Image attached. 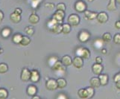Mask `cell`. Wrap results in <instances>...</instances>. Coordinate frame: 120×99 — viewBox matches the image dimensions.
I'll list each match as a JSON object with an SVG mask.
<instances>
[{
    "mask_svg": "<svg viewBox=\"0 0 120 99\" xmlns=\"http://www.w3.org/2000/svg\"><path fill=\"white\" fill-rule=\"evenodd\" d=\"M75 53L77 57H80L82 59H88L90 56V51L86 48H83V47L78 48Z\"/></svg>",
    "mask_w": 120,
    "mask_h": 99,
    "instance_id": "cell-1",
    "label": "cell"
},
{
    "mask_svg": "<svg viewBox=\"0 0 120 99\" xmlns=\"http://www.w3.org/2000/svg\"><path fill=\"white\" fill-rule=\"evenodd\" d=\"M68 24L72 26H77L80 22V18L77 14H71L67 19Z\"/></svg>",
    "mask_w": 120,
    "mask_h": 99,
    "instance_id": "cell-2",
    "label": "cell"
},
{
    "mask_svg": "<svg viewBox=\"0 0 120 99\" xmlns=\"http://www.w3.org/2000/svg\"><path fill=\"white\" fill-rule=\"evenodd\" d=\"M75 9L76 11L79 12V13H83L86 9V4L81 0H78L75 2Z\"/></svg>",
    "mask_w": 120,
    "mask_h": 99,
    "instance_id": "cell-3",
    "label": "cell"
},
{
    "mask_svg": "<svg viewBox=\"0 0 120 99\" xmlns=\"http://www.w3.org/2000/svg\"><path fill=\"white\" fill-rule=\"evenodd\" d=\"M64 16H65V12L64 11H57L54 14L52 19H55L57 23L60 24L62 22H63V19L64 18Z\"/></svg>",
    "mask_w": 120,
    "mask_h": 99,
    "instance_id": "cell-4",
    "label": "cell"
},
{
    "mask_svg": "<svg viewBox=\"0 0 120 99\" xmlns=\"http://www.w3.org/2000/svg\"><path fill=\"white\" fill-rule=\"evenodd\" d=\"M20 77H21V80L24 82L28 81L30 80V77H31V71L26 68L22 69Z\"/></svg>",
    "mask_w": 120,
    "mask_h": 99,
    "instance_id": "cell-5",
    "label": "cell"
},
{
    "mask_svg": "<svg viewBox=\"0 0 120 99\" xmlns=\"http://www.w3.org/2000/svg\"><path fill=\"white\" fill-rule=\"evenodd\" d=\"M90 38V34L86 31H82L80 32L79 36H78V39L81 43H86L87 42L88 40Z\"/></svg>",
    "mask_w": 120,
    "mask_h": 99,
    "instance_id": "cell-6",
    "label": "cell"
},
{
    "mask_svg": "<svg viewBox=\"0 0 120 99\" xmlns=\"http://www.w3.org/2000/svg\"><path fill=\"white\" fill-rule=\"evenodd\" d=\"M45 86L49 90H55L57 89V81L55 79H49L46 81Z\"/></svg>",
    "mask_w": 120,
    "mask_h": 99,
    "instance_id": "cell-7",
    "label": "cell"
},
{
    "mask_svg": "<svg viewBox=\"0 0 120 99\" xmlns=\"http://www.w3.org/2000/svg\"><path fill=\"white\" fill-rule=\"evenodd\" d=\"M96 19L100 23H105L108 20V15L105 12H100V13L98 14L96 16Z\"/></svg>",
    "mask_w": 120,
    "mask_h": 99,
    "instance_id": "cell-8",
    "label": "cell"
},
{
    "mask_svg": "<svg viewBox=\"0 0 120 99\" xmlns=\"http://www.w3.org/2000/svg\"><path fill=\"white\" fill-rule=\"evenodd\" d=\"M72 65L77 69H81L84 66V60L80 57H75L72 60Z\"/></svg>",
    "mask_w": 120,
    "mask_h": 99,
    "instance_id": "cell-9",
    "label": "cell"
},
{
    "mask_svg": "<svg viewBox=\"0 0 120 99\" xmlns=\"http://www.w3.org/2000/svg\"><path fill=\"white\" fill-rule=\"evenodd\" d=\"M40 73L38 70L36 69H33L31 71V77H30V80L34 82V83H37L40 81Z\"/></svg>",
    "mask_w": 120,
    "mask_h": 99,
    "instance_id": "cell-10",
    "label": "cell"
},
{
    "mask_svg": "<svg viewBox=\"0 0 120 99\" xmlns=\"http://www.w3.org/2000/svg\"><path fill=\"white\" fill-rule=\"evenodd\" d=\"M92 69L93 72L95 75H99L101 74V72L103 71V66L102 65L98 64V63H95L93 66H92Z\"/></svg>",
    "mask_w": 120,
    "mask_h": 99,
    "instance_id": "cell-11",
    "label": "cell"
},
{
    "mask_svg": "<svg viewBox=\"0 0 120 99\" xmlns=\"http://www.w3.org/2000/svg\"><path fill=\"white\" fill-rule=\"evenodd\" d=\"M84 13V16H85L86 19H87L88 20L95 19L98 15V13H96V12H93L90 11H85Z\"/></svg>",
    "mask_w": 120,
    "mask_h": 99,
    "instance_id": "cell-12",
    "label": "cell"
},
{
    "mask_svg": "<svg viewBox=\"0 0 120 99\" xmlns=\"http://www.w3.org/2000/svg\"><path fill=\"white\" fill-rule=\"evenodd\" d=\"M61 63L64 66H69L72 64V60L69 55H65L62 57L61 59Z\"/></svg>",
    "mask_w": 120,
    "mask_h": 99,
    "instance_id": "cell-13",
    "label": "cell"
},
{
    "mask_svg": "<svg viewBox=\"0 0 120 99\" xmlns=\"http://www.w3.org/2000/svg\"><path fill=\"white\" fill-rule=\"evenodd\" d=\"M90 83L91 85V87H93V88H98L101 86L100 81H99L98 77H94L91 78Z\"/></svg>",
    "mask_w": 120,
    "mask_h": 99,
    "instance_id": "cell-14",
    "label": "cell"
},
{
    "mask_svg": "<svg viewBox=\"0 0 120 99\" xmlns=\"http://www.w3.org/2000/svg\"><path fill=\"white\" fill-rule=\"evenodd\" d=\"M98 79H99V81H100V84L102 86H105L107 84V82H108V76L105 74H101V75H98Z\"/></svg>",
    "mask_w": 120,
    "mask_h": 99,
    "instance_id": "cell-15",
    "label": "cell"
},
{
    "mask_svg": "<svg viewBox=\"0 0 120 99\" xmlns=\"http://www.w3.org/2000/svg\"><path fill=\"white\" fill-rule=\"evenodd\" d=\"M37 91H38V89H37V87L34 85H30L28 86V89H27V93L28 95H31V96H34L36 95L37 93Z\"/></svg>",
    "mask_w": 120,
    "mask_h": 99,
    "instance_id": "cell-16",
    "label": "cell"
},
{
    "mask_svg": "<svg viewBox=\"0 0 120 99\" xmlns=\"http://www.w3.org/2000/svg\"><path fill=\"white\" fill-rule=\"evenodd\" d=\"M57 88L59 89H64L67 86V81H66L64 78L63 77H60L57 80Z\"/></svg>",
    "mask_w": 120,
    "mask_h": 99,
    "instance_id": "cell-17",
    "label": "cell"
},
{
    "mask_svg": "<svg viewBox=\"0 0 120 99\" xmlns=\"http://www.w3.org/2000/svg\"><path fill=\"white\" fill-rule=\"evenodd\" d=\"M116 0H110L109 4L107 5V10L110 11H116L117 9L116 7Z\"/></svg>",
    "mask_w": 120,
    "mask_h": 99,
    "instance_id": "cell-18",
    "label": "cell"
},
{
    "mask_svg": "<svg viewBox=\"0 0 120 99\" xmlns=\"http://www.w3.org/2000/svg\"><path fill=\"white\" fill-rule=\"evenodd\" d=\"M39 20H40L39 16L37 14H31L29 16V19H28V21H29V22L32 25H35L37 23H38Z\"/></svg>",
    "mask_w": 120,
    "mask_h": 99,
    "instance_id": "cell-19",
    "label": "cell"
},
{
    "mask_svg": "<svg viewBox=\"0 0 120 99\" xmlns=\"http://www.w3.org/2000/svg\"><path fill=\"white\" fill-rule=\"evenodd\" d=\"M11 20L14 23H19L20 21H21V16L19 14H16L15 13H13L11 14Z\"/></svg>",
    "mask_w": 120,
    "mask_h": 99,
    "instance_id": "cell-20",
    "label": "cell"
},
{
    "mask_svg": "<svg viewBox=\"0 0 120 99\" xmlns=\"http://www.w3.org/2000/svg\"><path fill=\"white\" fill-rule=\"evenodd\" d=\"M71 31V26L68 23H64L62 25V33L64 34H69Z\"/></svg>",
    "mask_w": 120,
    "mask_h": 99,
    "instance_id": "cell-21",
    "label": "cell"
},
{
    "mask_svg": "<svg viewBox=\"0 0 120 99\" xmlns=\"http://www.w3.org/2000/svg\"><path fill=\"white\" fill-rule=\"evenodd\" d=\"M78 95L81 98H83V99H87L88 98L87 92H86V89H80L78 92Z\"/></svg>",
    "mask_w": 120,
    "mask_h": 99,
    "instance_id": "cell-22",
    "label": "cell"
},
{
    "mask_svg": "<svg viewBox=\"0 0 120 99\" xmlns=\"http://www.w3.org/2000/svg\"><path fill=\"white\" fill-rule=\"evenodd\" d=\"M93 45L95 48H96L97 49H102V47L104 46V41L101 39H97L94 41Z\"/></svg>",
    "mask_w": 120,
    "mask_h": 99,
    "instance_id": "cell-23",
    "label": "cell"
},
{
    "mask_svg": "<svg viewBox=\"0 0 120 99\" xmlns=\"http://www.w3.org/2000/svg\"><path fill=\"white\" fill-rule=\"evenodd\" d=\"M54 34H60L62 32V25L61 24H57L56 26H54L50 30Z\"/></svg>",
    "mask_w": 120,
    "mask_h": 99,
    "instance_id": "cell-24",
    "label": "cell"
},
{
    "mask_svg": "<svg viewBox=\"0 0 120 99\" xmlns=\"http://www.w3.org/2000/svg\"><path fill=\"white\" fill-rule=\"evenodd\" d=\"M30 43H31L30 38L27 36H22V40H21V42H20L19 44H21L23 46H28Z\"/></svg>",
    "mask_w": 120,
    "mask_h": 99,
    "instance_id": "cell-25",
    "label": "cell"
},
{
    "mask_svg": "<svg viewBox=\"0 0 120 99\" xmlns=\"http://www.w3.org/2000/svg\"><path fill=\"white\" fill-rule=\"evenodd\" d=\"M22 35L20 34H16L14 35L13 38H12V40H13V42L14 43H16V44H19L20 42H21L22 40Z\"/></svg>",
    "mask_w": 120,
    "mask_h": 99,
    "instance_id": "cell-26",
    "label": "cell"
},
{
    "mask_svg": "<svg viewBox=\"0 0 120 99\" xmlns=\"http://www.w3.org/2000/svg\"><path fill=\"white\" fill-rule=\"evenodd\" d=\"M102 40L105 43H110L112 40V37H111L110 33H105L102 36Z\"/></svg>",
    "mask_w": 120,
    "mask_h": 99,
    "instance_id": "cell-27",
    "label": "cell"
},
{
    "mask_svg": "<svg viewBox=\"0 0 120 99\" xmlns=\"http://www.w3.org/2000/svg\"><path fill=\"white\" fill-rule=\"evenodd\" d=\"M11 30L10 29V28H5L4 29H2L1 34H2V36L3 37H8L10 36L11 34Z\"/></svg>",
    "mask_w": 120,
    "mask_h": 99,
    "instance_id": "cell-28",
    "label": "cell"
},
{
    "mask_svg": "<svg viewBox=\"0 0 120 99\" xmlns=\"http://www.w3.org/2000/svg\"><path fill=\"white\" fill-rule=\"evenodd\" d=\"M8 96V92L5 89L0 88V99H6Z\"/></svg>",
    "mask_w": 120,
    "mask_h": 99,
    "instance_id": "cell-29",
    "label": "cell"
},
{
    "mask_svg": "<svg viewBox=\"0 0 120 99\" xmlns=\"http://www.w3.org/2000/svg\"><path fill=\"white\" fill-rule=\"evenodd\" d=\"M62 66H63V64L61 63V61H59V60H57L56 63L54 64L52 66V69L53 70V71H57L58 69H60Z\"/></svg>",
    "mask_w": 120,
    "mask_h": 99,
    "instance_id": "cell-30",
    "label": "cell"
},
{
    "mask_svg": "<svg viewBox=\"0 0 120 99\" xmlns=\"http://www.w3.org/2000/svg\"><path fill=\"white\" fill-rule=\"evenodd\" d=\"M8 70V66L6 63H0V74L6 73Z\"/></svg>",
    "mask_w": 120,
    "mask_h": 99,
    "instance_id": "cell-31",
    "label": "cell"
},
{
    "mask_svg": "<svg viewBox=\"0 0 120 99\" xmlns=\"http://www.w3.org/2000/svg\"><path fill=\"white\" fill-rule=\"evenodd\" d=\"M57 60H58V59H57V57H51L48 60V63L52 67V66L55 64Z\"/></svg>",
    "mask_w": 120,
    "mask_h": 99,
    "instance_id": "cell-32",
    "label": "cell"
},
{
    "mask_svg": "<svg viewBox=\"0 0 120 99\" xmlns=\"http://www.w3.org/2000/svg\"><path fill=\"white\" fill-rule=\"evenodd\" d=\"M86 89V92H87V95H88L87 99L93 98V96L94 95V88H93V87H87Z\"/></svg>",
    "mask_w": 120,
    "mask_h": 99,
    "instance_id": "cell-33",
    "label": "cell"
},
{
    "mask_svg": "<svg viewBox=\"0 0 120 99\" xmlns=\"http://www.w3.org/2000/svg\"><path fill=\"white\" fill-rule=\"evenodd\" d=\"M25 31L28 34V35H33L34 33V28L31 27V26H27L25 29Z\"/></svg>",
    "mask_w": 120,
    "mask_h": 99,
    "instance_id": "cell-34",
    "label": "cell"
},
{
    "mask_svg": "<svg viewBox=\"0 0 120 99\" xmlns=\"http://www.w3.org/2000/svg\"><path fill=\"white\" fill-rule=\"evenodd\" d=\"M57 24H59V23H57L55 19H52L50 21H49V22H48V24H47V26H48V28H49V30H51L52 28L55 26H56Z\"/></svg>",
    "mask_w": 120,
    "mask_h": 99,
    "instance_id": "cell-35",
    "label": "cell"
},
{
    "mask_svg": "<svg viewBox=\"0 0 120 99\" xmlns=\"http://www.w3.org/2000/svg\"><path fill=\"white\" fill-rule=\"evenodd\" d=\"M57 75H58L60 76H63L64 75H65V73H66V70H65V66H63L60 69H58L57 71L55 72Z\"/></svg>",
    "mask_w": 120,
    "mask_h": 99,
    "instance_id": "cell-36",
    "label": "cell"
},
{
    "mask_svg": "<svg viewBox=\"0 0 120 99\" xmlns=\"http://www.w3.org/2000/svg\"><path fill=\"white\" fill-rule=\"evenodd\" d=\"M57 11H66V5H64V3H59V4H57Z\"/></svg>",
    "mask_w": 120,
    "mask_h": 99,
    "instance_id": "cell-37",
    "label": "cell"
},
{
    "mask_svg": "<svg viewBox=\"0 0 120 99\" xmlns=\"http://www.w3.org/2000/svg\"><path fill=\"white\" fill-rule=\"evenodd\" d=\"M113 42L116 44H120V34H115V36L113 37Z\"/></svg>",
    "mask_w": 120,
    "mask_h": 99,
    "instance_id": "cell-38",
    "label": "cell"
},
{
    "mask_svg": "<svg viewBox=\"0 0 120 99\" xmlns=\"http://www.w3.org/2000/svg\"><path fill=\"white\" fill-rule=\"evenodd\" d=\"M43 0H34V1L32 2V3H31V5H32V7H37L38 6V5L40 4V2H42Z\"/></svg>",
    "mask_w": 120,
    "mask_h": 99,
    "instance_id": "cell-39",
    "label": "cell"
},
{
    "mask_svg": "<svg viewBox=\"0 0 120 99\" xmlns=\"http://www.w3.org/2000/svg\"><path fill=\"white\" fill-rule=\"evenodd\" d=\"M120 81V72L117 73L114 77V81L116 82V83L118 82V81Z\"/></svg>",
    "mask_w": 120,
    "mask_h": 99,
    "instance_id": "cell-40",
    "label": "cell"
},
{
    "mask_svg": "<svg viewBox=\"0 0 120 99\" xmlns=\"http://www.w3.org/2000/svg\"><path fill=\"white\" fill-rule=\"evenodd\" d=\"M57 99H67V97L66 95L61 93V94H60L57 97Z\"/></svg>",
    "mask_w": 120,
    "mask_h": 99,
    "instance_id": "cell-41",
    "label": "cell"
},
{
    "mask_svg": "<svg viewBox=\"0 0 120 99\" xmlns=\"http://www.w3.org/2000/svg\"><path fill=\"white\" fill-rule=\"evenodd\" d=\"M22 10L20 9V8H15V10H14V13H15V14H19V15H21V14H22Z\"/></svg>",
    "mask_w": 120,
    "mask_h": 99,
    "instance_id": "cell-42",
    "label": "cell"
},
{
    "mask_svg": "<svg viewBox=\"0 0 120 99\" xmlns=\"http://www.w3.org/2000/svg\"><path fill=\"white\" fill-rule=\"evenodd\" d=\"M96 63H98V64H101L102 63V58L100 57H97L96 58Z\"/></svg>",
    "mask_w": 120,
    "mask_h": 99,
    "instance_id": "cell-43",
    "label": "cell"
},
{
    "mask_svg": "<svg viewBox=\"0 0 120 99\" xmlns=\"http://www.w3.org/2000/svg\"><path fill=\"white\" fill-rule=\"evenodd\" d=\"M115 27L117 28V29H120V21H116L115 23Z\"/></svg>",
    "mask_w": 120,
    "mask_h": 99,
    "instance_id": "cell-44",
    "label": "cell"
},
{
    "mask_svg": "<svg viewBox=\"0 0 120 99\" xmlns=\"http://www.w3.org/2000/svg\"><path fill=\"white\" fill-rule=\"evenodd\" d=\"M3 18H4V14H3V13H2V11H0V22H1L2 21Z\"/></svg>",
    "mask_w": 120,
    "mask_h": 99,
    "instance_id": "cell-45",
    "label": "cell"
},
{
    "mask_svg": "<svg viewBox=\"0 0 120 99\" xmlns=\"http://www.w3.org/2000/svg\"><path fill=\"white\" fill-rule=\"evenodd\" d=\"M116 87H117V89H120V81L116 83Z\"/></svg>",
    "mask_w": 120,
    "mask_h": 99,
    "instance_id": "cell-46",
    "label": "cell"
},
{
    "mask_svg": "<svg viewBox=\"0 0 120 99\" xmlns=\"http://www.w3.org/2000/svg\"><path fill=\"white\" fill-rule=\"evenodd\" d=\"M101 53L103 54V55H106L107 54V49L106 48H102V49H101Z\"/></svg>",
    "mask_w": 120,
    "mask_h": 99,
    "instance_id": "cell-47",
    "label": "cell"
},
{
    "mask_svg": "<svg viewBox=\"0 0 120 99\" xmlns=\"http://www.w3.org/2000/svg\"><path fill=\"white\" fill-rule=\"evenodd\" d=\"M31 99H41L38 95H34V96H32V98Z\"/></svg>",
    "mask_w": 120,
    "mask_h": 99,
    "instance_id": "cell-48",
    "label": "cell"
},
{
    "mask_svg": "<svg viewBox=\"0 0 120 99\" xmlns=\"http://www.w3.org/2000/svg\"><path fill=\"white\" fill-rule=\"evenodd\" d=\"M116 3L119 4V5H120V0H116Z\"/></svg>",
    "mask_w": 120,
    "mask_h": 99,
    "instance_id": "cell-49",
    "label": "cell"
},
{
    "mask_svg": "<svg viewBox=\"0 0 120 99\" xmlns=\"http://www.w3.org/2000/svg\"><path fill=\"white\" fill-rule=\"evenodd\" d=\"M89 2H93V1H95V0H88Z\"/></svg>",
    "mask_w": 120,
    "mask_h": 99,
    "instance_id": "cell-50",
    "label": "cell"
},
{
    "mask_svg": "<svg viewBox=\"0 0 120 99\" xmlns=\"http://www.w3.org/2000/svg\"><path fill=\"white\" fill-rule=\"evenodd\" d=\"M2 50H1V49H0V54L2 53Z\"/></svg>",
    "mask_w": 120,
    "mask_h": 99,
    "instance_id": "cell-51",
    "label": "cell"
}]
</instances>
